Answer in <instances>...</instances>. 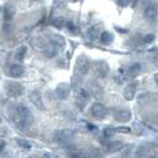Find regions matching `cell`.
Listing matches in <instances>:
<instances>
[{"label":"cell","instance_id":"obj_32","mask_svg":"<svg viewBox=\"0 0 158 158\" xmlns=\"http://www.w3.org/2000/svg\"><path fill=\"white\" fill-rule=\"evenodd\" d=\"M155 82L157 83V86H158V73L157 74H155Z\"/></svg>","mask_w":158,"mask_h":158},{"label":"cell","instance_id":"obj_13","mask_svg":"<svg viewBox=\"0 0 158 158\" xmlns=\"http://www.w3.org/2000/svg\"><path fill=\"white\" fill-rule=\"evenodd\" d=\"M142 73V64L135 62V63H132L128 68H127V75L132 79L137 77L139 74Z\"/></svg>","mask_w":158,"mask_h":158},{"label":"cell","instance_id":"obj_10","mask_svg":"<svg viewBox=\"0 0 158 158\" xmlns=\"http://www.w3.org/2000/svg\"><path fill=\"white\" fill-rule=\"evenodd\" d=\"M113 117L118 123H128L132 119V113L128 110H118L114 112Z\"/></svg>","mask_w":158,"mask_h":158},{"label":"cell","instance_id":"obj_20","mask_svg":"<svg viewBox=\"0 0 158 158\" xmlns=\"http://www.w3.org/2000/svg\"><path fill=\"white\" fill-rule=\"evenodd\" d=\"M51 25L56 29H62L67 25V20L64 17H55L51 19Z\"/></svg>","mask_w":158,"mask_h":158},{"label":"cell","instance_id":"obj_26","mask_svg":"<svg viewBox=\"0 0 158 158\" xmlns=\"http://www.w3.org/2000/svg\"><path fill=\"white\" fill-rule=\"evenodd\" d=\"M115 132V128H105V131H103V133H105V135L106 137H108V135H112L113 133Z\"/></svg>","mask_w":158,"mask_h":158},{"label":"cell","instance_id":"obj_8","mask_svg":"<svg viewBox=\"0 0 158 158\" xmlns=\"http://www.w3.org/2000/svg\"><path fill=\"white\" fill-rule=\"evenodd\" d=\"M73 133L70 130H62V131H57L55 133V140L61 145H65L69 144Z\"/></svg>","mask_w":158,"mask_h":158},{"label":"cell","instance_id":"obj_23","mask_svg":"<svg viewBox=\"0 0 158 158\" xmlns=\"http://www.w3.org/2000/svg\"><path fill=\"white\" fill-rule=\"evenodd\" d=\"M17 143H18L19 146L25 148V149H30V148H31V144L27 142L26 139H17Z\"/></svg>","mask_w":158,"mask_h":158},{"label":"cell","instance_id":"obj_1","mask_svg":"<svg viewBox=\"0 0 158 158\" xmlns=\"http://www.w3.org/2000/svg\"><path fill=\"white\" fill-rule=\"evenodd\" d=\"M64 45V40L63 37L61 40H54L51 43H49L47 47L43 50V55L45 58H54L60 54L61 49Z\"/></svg>","mask_w":158,"mask_h":158},{"label":"cell","instance_id":"obj_31","mask_svg":"<svg viewBox=\"0 0 158 158\" xmlns=\"http://www.w3.org/2000/svg\"><path fill=\"white\" fill-rule=\"evenodd\" d=\"M70 158H82V157H81L80 155H77V153H74V155H73Z\"/></svg>","mask_w":158,"mask_h":158},{"label":"cell","instance_id":"obj_3","mask_svg":"<svg viewBox=\"0 0 158 158\" xmlns=\"http://www.w3.org/2000/svg\"><path fill=\"white\" fill-rule=\"evenodd\" d=\"M90 114H92V117L95 119H98V120H102L107 117V114H108V110H107V107L101 102H94L92 106H90Z\"/></svg>","mask_w":158,"mask_h":158},{"label":"cell","instance_id":"obj_11","mask_svg":"<svg viewBox=\"0 0 158 158\" xmlns=\"http://www.w3.org/2000/svg\"><path fill=\"white\" fill-rule=\"evenodd\" d=\"M25 69L22 64H12L10 68H8V75L12 77V79H20L23 77Z\"/></svg>","mask_w":158,"mask_h":158},{"label":"cell","instance_id":"obj_19","mask_svg":"<svg viewBox=\"0 0 158 158\" xmlns=\"http://www.w3.org/2000/svg\"><path fill=\"white\" fill-rule=\"evenodd\" d=\"M86 36H87V38L89 40H96L98 38H100V35H99L98 26H90V27L87 30Z\"/></svg>","mask_w":158,"mask_h":158},{"label":"cell","instance_id":"obj_17","mask_svg":"<svg viewBox=\"0 0 158 158\" xmlns=\"http://www.w3.org/2000/svg\"><path fill=\"white\" fill-rule=\"evenodd\" d=\"M26 54H27V47H26V45H20V47L16 50L15 58H16L18 62H23Z\"/></svg>","mask_w":158,"mask_h":158},{"label":"cell","instance_id":"obj_18","mask_svg":"<svg viewBox=\"0 0 158 158\" xmlns=\"http://www.w3.org/2000/svg\"><path fill=\"white\" fill-rule=\"evenodd\" d=\"M89 98H90V94H89V92L86 90L85 88H80L79 90H77V99H79L80 102H82V105L87 102L88 100H89Z\"/></svg>","mask_w":158,"mask_h":158},{"label":"cell","instance_id":"obj_27","mask_svg":"<svg viewBox=\"0 0 158 158\" xmlns=\"http://www.w3.org/2000/svg\"><path fill=\"white\" fill-rule=\"evenodd\" d=\"M67 27H68V30L69 31H75V29H76V26L74 25L73 22H67V25H65Z\"/></svg>","mask_w":158,"mask_h":158},{"label":"cell","instance_id":"obj_2","mask_svg":"<svg viewBox=\"0 0 158 158\" xmlns=\"http://www.w3.org/2000/svg\"><path fill=\"white\" fill-rule=\"evenodd\" d=\"M25 92V88L22 83L15 82V81H8L6 83V94L10 98H19Z\"/></svg>","mask_w":158,"mask_h":158},{"label":"cell","instance_id":"obj_4","mask_svg":"<svg viewBox=\"0 0 158 158\" xmlns=\"http://www.w3.org/2000/svg\"><path fill=\"white\" fill-rule=\"evenodd\" d=\"M90 68V62L87 58L86 55H80L76 60V65H75V70L76 73L81 75V76H85L87 75V73L89 71Z\"/></svg>","mask_w":158,"mask_h":158},{"label":"cell","instance_id":"obj_12","mask_svg":"<svg viewBox=\"0 0 158 158\" xmlns=\"http://www.w3.org/2000/svg\"><path fill=\"white\" fill-rule=\"evenodd\" d=\"M135 93H137V83L133 82V83L127 85L125 89H124V98H125V100H127V101L133 100L135 96Z\"/></svg>","mask_w":158,"mask_h":158},{"label":"cell","instance_id":"obj_25","mask_svg":"<svg viewBox=\"0 0 158 158\" xmlns=\"http://www.w3.org/2000/svg\"><path fill=\"white\" fill-rule=\"evenodd\" d=\"M131 151H132V148H131V146H128V148H125V149L123 150V157H124V158L128 157V156L131 155Z\"/></svg>","mask_w":158,"mask_h":158},{"label":"cell","instance_id":"obj_9","mask_svg":"<svg viewBox=\"0 0 158 158\" xmlns=\"http://www.w3.org/2000/svg\"><path fill=\"white\" fill-rule=\"evenodd\" d=\"M29 99H30V101L32 102V105H33L37 110H40V111L45 110L43 99H42V94H40L38 90H32L31 93H30V95H29Z\"/></svg>","mask_w":158,"mask_h":158},{"label":"cell","instance_id":"obj_28","mask_svg":"<svg viewBox=\"0 0 158 158\" xmlns=\"http://www.w3.org/2000/svg\"><path fill=\"white\" fill-rule=\"evenodd\" d=\"M146 158H158V153L157 152H152V153H150V155H148Z\"/></svg>","mask_w":158,"mask_h":158},{"label":"cell","instance_id":"obj_24","mask_svg":"<svg viewBox=\"0 0 158 158\" xmlns=\"http://www.w3.org/2000/svg\"><path fill=\"white\" fill-rule=\"evenodd\" d=\"M115 132H119V133H131V128L130 127H124V126H120V127H117L115 128Z\"/></svg>","mask_w":158,"mask_h":158},{"label":"cell","instance_id":"obj_33","mask_svg":"<svg viewBox=\"0 0 158 158\" xmlns=\"http://www.w3.org/2000/svg\"><path fill=\"white\" fill-rule=\"evenodd\" d=\"M27 158H32V157H27Z\"/></svg>","mask_w":158,"mask_h":158},{"label":"cell","instance_id":"obj_29","mask_svg":"<svg viewBox=\"0 0 158 158\" xmlns=\"http://www.w3.org/2000/svg\"><path fill=\"white\" fill-rule=\"evenodd\" d=\"M40 158H52V157H51V155H50L49 152H44V153L40 156Z\"/></svg>","mask_w":158,"mask_h":158},{"label":"cell","instance_id":"obj_30","mask_svg":"<svg viewBox=\"0 0 158 158\" xmlns=\"http://www.w3.org/2000/svg\"><path fill=\"white\" fill-rule=\"evenodd\" d=\"M6 135V130H5V128H4V130L0 128V135Z\"/></svg>","mask_w":158,"mask_h":158},{"label":"cell","instance_id":"obj_21","mask_svg":"<svg viewBox=\"0 0 158 158\" xmlns=\"http://www.w3.org/2000/svg\"><path fill=\"white\" fill-rule=\"evenodd\" d=\"M87 156H88V158H101L102 157V153H101V151L99 150V149L92 148V149H89V151L87 152Z\"/></svg>","mask_w":158,"mask_h":158},{"label":"cell","instance_id":"obj_34","mask_svg":"<svg viewBox=\"0 0 158 158\" xmlns=\"http://www.w3.org/2000/svg\"><path fill=\"white\" fill-rule=\"evenodd\" d=\"M0 121H1V118H0Z\"/></svg>","mask_w":158,"mask_h":158},{"label":"cell","instance_id":"obj_7","mask_svg":"<svg viewBox=\"0 0 158 158\" xmlns=\"http://www.w3.org/2000/svg\"><path fill=\"white\" fill-rule=\"evenodd\" d=\"M55 94H56V98L58 100H67L69 98V94H70V86L67 82L58 83L56 86Z\"/></svg>","mask_w":158,"mask_h":158},{"label":"cell","instance_id":"obj_22","mask_svg":"<svg viewBox=\"0 0 158 158\" xmlns=\"http://www.w3.org/2000/svg\"><path fill=\"white\" fill-rule=\"evenodd\" d=\"M156 40V36L153 35V33H148V35H145L144 37H143V42L145 43V44H151V43H153Z\"/></svg>","mask_w":158,"mask_h":158},{"label":"cell","instance_id":"obj_6","mask_svg":"<svg viewBox=\"0 0 158 158\" xmlns=\"http://www.w3.org/2000/svg\"><path fill=\"white\" fill-rule=\"evenodd\" d=\"M93 67H94V71L96 74V76H99L101 79H105L110 73V64L107 63L106 61H103V60L95 61Z\"/></svg>","mask_w":158,"mask_h":158},{"label":"cell","instance_id":"obj_5","mask_svg":"<svg viewBox=\"0 0 158 158\" xmlns=\"http://www.w3.org/2000/svg\"><path fill=\"white\" fill-rule=\"evenodd\" d=\"M144 18L148 23H156L157 22V18H158V8L157 5L153 4V2H150L148 4L145 8H144Z\"/></svg>","mask_w":158,"mask_h":158},{"label":"cell","instance_id":"obj_16","mask_svg":"<svg viewBox=\"0 0 158 158\" xmlns=\"http://www.w3.org/2000/svg\"><path fill=\"white\" fill-rule=\"evenodd\" d=\"M99 40H100V42L102 43L103 45H110L114 40V36L110 31H103L100 33V38Z\"/></svg>","mask_w":158,"mask_h":158},{"label":"cell","instance_id":"obj_14","mask_svg":"<svg viewBox=\"0 0 158 158\" xmlns=\"http://www.w3.org/2000/svg\"><path fill=\"white\" fill-rule=\"evenodd\" d=\"M13 16H15V8L10 5H6L4 7V12H2V17H4V22L5 23H11L12 19H13Z\"/></svg>","mask_w":158,"mask_h":158},{"label":"cell","instance_id":"obj_15","mask_svg":"<svg viewBox=\"0 0 158 158\" xmlns=\"http://www.w3.org/2000/svg\"><path fill=\"white\" fill-rule=\"evenodd\" d=\"M123 149V142H110L106 145V150L110 153H115Z\"/></svg>","mask_w":158,"mask_h":158}]
</instances>
